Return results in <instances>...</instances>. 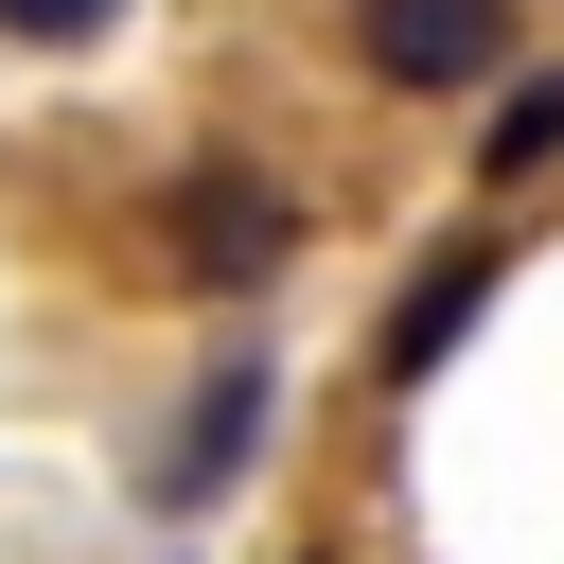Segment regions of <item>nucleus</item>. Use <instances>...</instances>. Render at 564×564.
I'll return each instance as SVG.
<instances>
[{
	"label": "nucleus",
	"mask_w": 564,
	"mask_h": 564,
	"mask_svg": "<svg viewBox=\"0 0 564 564\" xmlns=\"http://www.w3.org/2000/svg\"><path fill=\"white\" fill-rule=\"evenodd\" d=\"M494 282H511L494 247H441V264L405 282V317H388V388H423V370H441V352L476 335V300H494Z\"/></svg>",
	"instance_id": "4"
},
{
	"label": "nucleus",
	"mask_w": 564,
	"mask_h": 564,
	"mask_svg": "<svg viewBox=\"0 0 564 564\" xmlns=\"http://www.w3.org/2000/svg\"><path fill=\"white\" fill-rule=\"evenodd\" d=\"M106 18H123V0H0V35H18V53H88Z\"/></svg>",
	"instance_id": "6"
},
{
	"label": "nucleus",
	"mask_w": 564,
	"mask_h": 564,
	"mask_svg": "<svg viewBox=\"0 0 564 564\" xmlns=\"http://www.w3.org/2000/svg\"><path fill=\"white\" fill-rule=\"evenodd\" d=\"M282 247H300V212H282L264 176H194V194L159 212V264H176L194 300H212V282H264Z\"/></svg>",
	"instance_id": "2"
},
{
	"label": "nucleus",
	"mask_w": 564,
	"mask_h": 564,
	"mask_svg": "<svg viewBox=\"0 0 564 564\" xmlns=\"http://www.w3.org/2000/svg\"><path fill=\"white\" fill-rule=\"evenodd\" d=\"M247 441H264V370L229 352V370H212V388L176 405V441H159V511H212V494L247 476Z\"/></svg>",
	"instance_id": "3"
},
{
	"label": "nucleus",
	"mask_w": 564,
	"mask_h": 564,
	"mask_svg": "<svg viewBox=\"0 0 564 564\" xmlns=\"http://www.w3.org/2000/svg\"><path fill=\"white\" fill-rule=\"evenodd\" d=\"M546 159H564V70H529V88L494 106V141H476V176H494V194H529Z\"/></svg>",
	"instance_id": "5"
},
{
	"label": "nucleus",
	"mask_w": 564,
	"mask_h": 564,
	"mask_svg": "<svg viewBox=\"0 0 564 564\" xmlns=\"http://www.w3.org/2000/svg\"><path fill=\"white\" fill-rule=\"evenodd\" d=\"M352 53L370 88H476L511 53V0H352Z\"/></svg>",
	"instance_id": "1"
}]
</instances>
